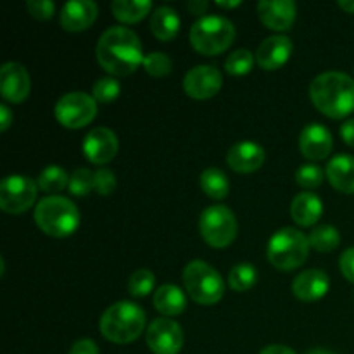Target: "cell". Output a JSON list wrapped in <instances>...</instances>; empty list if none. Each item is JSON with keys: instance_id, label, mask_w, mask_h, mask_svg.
Listing matches in <instances>:
<instances>
[{"instance_id": "6da1fadb", "label": "cell", "mask_w": 354, "mask_h": 354, "mask_svg": "<svg viewBox=\"0 0 354 354\" xmlns=\"http://www.w3.org/2000/svg\"><path fill=\"white\" fill-rule=\"evenodd\" d=\"M95 55L102 69L113 76H128L144 62L140 38L124 26H111L100 35Z\"/></svg>"}, {"instance_id": "7a4b0ae2", "label": "cell", "mask_w": 354, "mask_h": 354, "mask_svg": "<svg viewBox=\"0 0 354 354\" xmlns=\"http://www.w3.org/2000/svg\"><path fill=\"white\" fill-rule=\"evenodd\" d=\"M310 97L322 114L341 120L354 111V80L341 71L322 73L311 82Z\"/></svg>"}, {"instance_id": "3957f363", "label": "cell", "mask_w": 354, "mask_h": 354, "mask_svg": "<svg viewBox=\"0 0 354 354\" xmlns=\"http://www.w3.org/2000/svg\"><path fill=\"white\" fill-rule=\"evenodd\" d=\"M145 328V311L131 301H118L104 311L100 332L114 344H130L137 341Z\"/></svg>"}, {"instance_id": "277c9868", "label": "cell", "mask_w": 354, "mask_h": 354, "mask_svg": "<svg viewBox=\"0 0 354 354\" xmlns=\"http://www.w3.org/2000/svg\"><path fill=\"white\" fill-rule=\"evenodd\" d=\"M35 223L48 237L64 239L78 228L80 211L68 197L48 196L35 207Z\"/></svg>"}, {"instance_id": "5b68a950", "label": "cell", "mask_w": 354, "mask_h": 354, "mask_svg": "<svg viewBox=\"0 0 354 354\" xmlns=\"http://www.w3.org/2000/svg\"><path fill=\"white\" fill-rule=\"evenodd\" d=\"M190 45L203 55H218L235 40V26L223 16H203L190 28Z\"/></svg>"}, {"instance_id": "8992f818", "label": "cell", "mask_w": 354, "mask_h": 354, "mask_svg": "<svg viewBox=\"0 0 354 354\" xmlns=\"http://www.w3.org/2000/svg\"><path fill=\"white\" fill-rule=\"evenodd\" d=\"M310 239L297 228H282L275 232L268 242L270 263L282 272H290L303 265L310 254Z\"/></svg>"}, {"instance_id": "52a82bcc", "label": "cell", "mask_w": 354, "mask_h": 354, "mask_svg": "<svg viewBox=\"0 0 354 354\" xmlns=\"http://www.w3.org/2000/svg\"><path fill=\"white\" fill-rule=\"evenodd\" d=\"M183 283L189 296L201 306H213L225 294V283L220 273L201 259H194L185 266Z\"/></svg>"}, {"instance_id": "ba28073f", "label": "cell", "mask_w": 354, "mask_h": 354, "mask_svg": "<svg viewBox=\"0 0 354 354\" xmlns=\"http://www.w3.org/2000/svg\"><path fill=\"white\" fill-rule=\"evenodd\" d=\"M199 230L204 242L214 249H225L237 237V220L227 206H209L203 211Z\"/></svg>"}, {"instance_id": "9c48e42d", "label": "cell", "mask_w": 354, "mask_h": 354, "mask_svg": "<svg viewBox=\"0 0 354 354\" xmlns=\"http://www.w3.org/2000/svg\"><path fill=\"white\" fill-rule=\"evenodd\" d=\"M55 120L69 130H78L92 123L97 116V100L83 92L64 93L54 107Z\"/></svg>"}, {"instance_id": "30bf717a", "label": "cell", "mask_w": 354, "mask_h": 354, "mask_svg": "<svg viewBox=\"0 0 354 354\" xmlns=\"http://www.w3.org/2000/svg\"><path fill=\"white\" fill-rule=\"evenodd\" d=\"M38 183L23 175L6 176L0 183V209L9 214H21L37 201Z\"/></svg>"}, {"instance_id": "8fae6325", "label": "cell", "mask_w": 354, "mask_h": 354, "mask_svg": "<svg viewBox=\"0 0 354 354\" xmlns=\"http://www.w3.org/2000/svg\"><path fill=\"white\" fill-rule=\"evenodd\" d=\"M145 341L154 354H178L183 346V330L171 318H158L147 327Z\"/></svg>"}, {"instance_id": "7c38bea8", "label": "cell", "mask_w": 354, "mask_h": 354, "mask_svg": "<svg viewBox=\"0 0 354 354\" xmlns=\"http://www.w3.org/2000/svg\"><path fill=\"white\" fill-rule=\"evenodd\" d=\"M223 85L220 69L213 64H201L189 69L183 78V90L196 100H207L216 95Z\"/></svg>"}, {"instance_id": "4fadbf2b", "label": "cell", "mask_w": 354, "mask_h": 354, "mask_svg": "<svg viewBox=\"0 0 354 354\" xmlns=\"http://www.w3.org/2000/svg\"><path fill=\"white\" fill-rule=\"evenodd\" d=\"M118 147H120V142H118L116 133L106 127H97L90 130L82 145L85 158L99 166L113 161L114 156L118 154Z\"/></svg>"}, {"instance_id": "5bb4252c", "label": "cell", "mask_w": 354, "mask_h": 354, "mask_svg": "<svg viewBox=\"0 0 354 354\" xmlns=\"http://www.w3.org/2000/svg\"><path fill=\"white\" fill-rule=\"evenodd\" d=\"M31 80L26 68L19 62H7L0 69V92L7 102L21 104L28 99Z\"/></svg>"}, {"instance_id": "9a60e30c", "label": "cell", "mask_w": 354, "mask_h": 354, "mask_svg": "<svg viewBox=\"0 0 354 354\" xmlns=\"http://www.w3.org/2000/svg\"><path fill=\"white\" fill-rule=\"evenodd\" d=\"M297 7L292 0H261L258 16L266 28L273 31H287L296 21Z\"/></svg>"}, {"instance_id": "2e32d148", "label": "cell", "mask_w": 354, "mask_h": 354, "mask_svg": "<svg viewBox=\"0 0 354 354\" xmlns=\"http://www.w3.org/2000/svg\"><path fill=\"white\" fill-rule=\"evenodd\" d=\"M97 16H99V7L95 2H92V0H71V2H66L61 9L59 21L66 31L78 33V31L88 30L95 23Z\"/></svg>"}, {"instance_id": "e0dca14e", "label": "cell", "mask_w": 354, "mask_h": 354, "mask_svg": "<svg viewBox=\"0 0 354 354\" xmlns=\"http://www.w3.org/2000/svg\"><path fill=\"white\" fill-rule=\"evenodd\" d=\"M332 147H334L332 133L324 124L310 123L301 131L299 149L304 158L311 159V161H322V159L328 158Z\"/></svg>"}, {"instance_id": "ac0fdd59", "label": "cell", "mask_w": 354, "mask_h": 354, "mask_svg": "<svg viewBox=\"0 0 354 354\" xmlns=\"http://www.w3.org/2000/svg\"><path fill=\"white\" fill-rule=\"evenodd\" d=\"M292 54V41L286 35H273L268 37L256 52V62L265 71H275L289 61Z\"/></svg>"}, {"instance_id": "d6986e66", "label": "cell", "mask_w": 354, "mask_h": 354, "mask_svg": "<svg viewBox=\"0 0 354 354\" xmlns=\"http://www.w3.org/2000/svg\"><path fill=\"white\" fill-rule=\"evenodd\" d=\"M330 280L324 270H304L303 273L294 279L292 292L294 296L304 303H313V301L322 299L328 292Z\"/></svg>"}, {"instance_id": "ffe728a7", "label": "cell", "mask_w": 354, "mask_h": 354, "mask_svg": "<svg viewBox=\"0 0 354 354\" xmlns=\"http://www.w3.org/2000/svg\"><path fill=\"white\" fill-rule=\"evenodd\" d=\"M265 149L256 142H239L232 145L227 154V162L234 171L252 173L258 171L265 162Z\"/></svg>"}, {"instance_id": "44dd1931", "label": "cell", "mask_w": 354, "mask_h": 354, "mask_svg": "<svg viewBox=\"0 0 354 354\" xmlns=\"http://www.w3.org/2000/svg\"><path fill=\"white\" fill-rule=\"evenodd\" d=\"M322 214H324V204L313 192L297 194L290 203V216L301 227H313Z\"/></svg>"}, {"instance_id": "7402d4cb", "label": "cell", "mask_w": 354, "mask_h": 354, "mask_svg": "<svg viewBox=\"0 0 354 354\" xmlns=\"http://www.w3.org/2000/svg\"><path fill=\"white\" fill-rule=\"evenodd\" d=\"M327 180L335 190L342 194H354V158L339 154L327 165Z\"/></svg>"}, {"instance_id": "603a6c76", "label": "cell", "mask_w": 354, "mask_h": 354, "mask_svg": "<svg viewBox=\"0 0 354 354\" xmlns=\"http://www.w3.org/2000/svg\"><path fill=\"white\" fill-rule=\"evenodd\" d=\"M180 24H182V21H180V16L176 14V10L168 6H161L151 14V23H149V26H151L152 35L158 40L169 41L178 35Z\"/></svg>"}, {"instance_id": "cb8c5ba5", "label": "cell", "mask_w": 354, "mask_h": 354, "mask_svg": "<svg viewBox=\"0 0 354 354\" xmlns=\"http://www.w3.org/2000/svg\"><path fill=\"white\" fill-rule=\"evenodd\" d=\"M154 308L165 317H176V315L183 313L187 308V297L180 287L173 286V283H166L161 286L154 292Z\"/></svg>"}, {"instance_id": "d4e9b609", "label": "cell", "mask_w": 354, "mask_h": 354, "mask_svg": "<svg viewBox=\"0 0 354 354\" xmlns=\"http://www.w3.org/2000/svg\"><path fill=\"white\" fill-rule=\"evenodd\" d=\"M152 9V3L149 0H114L111 3L114 17L121 23L133 24L144 19Z\"/></svg>"}, {"instance_id": "484cf974", "label": "cell", "mask_w": 354, "mask_h": 354, "mask_svg": "<svg viewBox=\"0 0 354 354\" xmlns=\"http://www.w3.org/2000/svg\"><path fill=\"white\" fill-rule=\"evenodd\" d=\"M201 189L211 199L221 201L230 194V182L221 169L207 168L201 175Z\"/></svg>"}, {"instance_id": "4316f807", "label": "cell", "mask_w": 354, "mask_h": 354, "mask_svg": "<svg viewBox=\"0 0 354 354\" xmlns=\"http://www.w3.org/2000/svg\"><path fill=\"white\" fill-rule=\"evenodd\" d=\"M68 185V173H66L64 168H61V166L57 165L47 166V168L41 169L40 175H38V189L44 190L45 194H50V196L62 192Z\"/></svg>"}, {"instance_id": "83f0119b", "label": "cell", "mask_w": 354, "mask_h": 354, "mask_svg": "<svg viewBox=\"0 0 354 354\" xmlns=\"http://www.w3.org/2000/svg\"><path fill=\"white\" fill-rule=\"evenodd\" d=\"M308 239H310L311 249L318 252H332L341 244V234L332 225H320L308 235Z\"/></svg>"}, {"instance_id": "f1b7e54d", "label": "cell", "mask_w": 354, "mask_h": 354, "mask_svg": "<svg viewBox=\"0 0 354 354\" xmlns=\"http://www.w3.org/2000/svg\"><path fill=\"white\" fill-rule=\"evenodd\" d=\"M258 280V272L251 263H239L228 273V283L235 292H245L252 289Z\"/></svg>"}, {"instance_id": "f546056e", "label": "cell", "mask_w": 354, "mask_h": 354, "mask_svg": "<svg viewBox=\"0 0 354 354\" xmlns=\"http://www.w3.org/2000/svg\"><path fill=\"white\" fill-rule=\"evenodd\" d=\"M69 192L75 197H86L92 190H95V173L88 168H78L69 176Z\"/></svg>"}, {"instance_id": "4dcf8cb0", "label": "cell", "mask_w": 354, "mask_h": 354, "mask_svg": "<svg viewBox=\"0 0 354 354\" xmlns=\"http://www.w3.org/2000/svg\"><path fill=\"white\" fill-rule=\"evenodd\" d=\"M254 54H251L245 48H239V50L232 52L230 55L225 61V69H227L228 75L232 76H244L248 73L252 71V66H254Z\"/></svg>"}, {"instance_id": "1f68e13d", "label": "cell", "mask_w": 354, "mask_h": 354, "mask_svg": "<svg viewBox=\"0 0 354 354\" xmlns=\"http://www.w3.org/2000/svg\"><path fill=\"white\" fill-rule=\"evenodd\" d=\"M156 286V277L151 270H137L128 280V292L133 297H145L152 292Z\"/></svg>"}, {"instance_id": "d6a6232c", "label": "cell", "mask_w": 354, "mask_h": 354, "mask_svg": "<svg viewBox=\"0 0 354 354\" xmlns=\"http://www.w3.org/2000/svg\"><path fill=\"white\" fill-rule=\"evenodd\" d=\"M142 66L147 71V75L154 76V78H162V76L171 73L173 61L162 52H152V54L145 55Z\"/></svg>"}, {"instance_id": "836d02e7", "label": "cell", "mask_w": 354, "mask_h": 354, "mask_svg": "<svg viewBox=\"0 0 354 354\" xmlns=\"http://www.w3.org/2000/svg\"><path fill=\"white\" fill-rule=\"evenodd\" d=\"M121 93V85L116 78H100L97 80L95 85L92 88V97L97 102L109 104L120 97Z\"/></svg>"}, {"instance_id": "e575fe53", "label": "cell", "mask_w": 354, "mask_h": 354, "mask_svg": "<svg viewBox=\"0 0 354 354\" xmlns=\"http://www.w3.org/2000/svg\"><path fill=\"white\" fill-rule=\"evenodd\" d=\"M296 182L303 189H317L324 182V171H322L320 166L313 165V162L303 165L296 171Z\"/></svg>"}, {"instance_id": "d590c367", "label": "cell", "mask_w": 354, "mask_h": 354, "mask_svg": "<svg viewBox=\"0 0 354 354\" xmlns=\"http://www.w3.org/2000/svg\"><path fill=\"white\" fill-rule=\"evenodd\" d=\"M95 190L99 196H111L116 190V175L109 168H99L95 171Z\"/></svg>"}, {"instance_id": "8d00e7d4", "label": "cell", "mask_w": 354, "mask_h": 354, "mask_svg": "<svg viewBox=\"0 0 354 354\" xmlns=\"http://www.w3.org/2000/svg\"><path fill=\"white\" fill-rule=\"evenodd\" d=\"M26 10L38 21H47L54 16L55 6L50 0H30L26 3Z\"/></svg>"}, {"instance_id": "74e56055", "label": "cell", "mask_w": 354, "mask_h": 354, "mask_svg": "<svg viewBox=\"0 0 354 354\" xmlns=\"http://www.w3.org/2000/svg\"><path fill=\"white\" fill-rule=\"evenodd\" d=\"M339 265H341V272L342 275L346 277V280L354 283V248L346 249V251L342 252Z\"/></svg>"}, {"instance_id": "f35d334b", "label": "cell", "mask_w": 354, "mask_h": 354, "mask_svg": "<svg viewBox=\"0 0 354 354\" xmlns=\"http://www.w3.org/2000/svg\"><path fill=\"white\" fill-rule=\"evenodd\" d=\"M69 354H99V348L92 339H80L71 346Z\"/></svg>"}, {"instance_id": "ab89813d", "label": "cell", "mask_w": 354, "mask_h": 354, "mask_svg": "<svg viewBox=\"0 0 354 354\" xmlns=\"http://www.w3.org/2000/svg\"><path fill=\"white\" fill-rule=\"evenodd\" d=\"M341 137H342V140L346 142V144L354 147V118H353V120H348L344 124H342V127H341Z\"/></svg>"}, {"instance_id": "60d3db41", "label": "cell", "mask_w": 354, "mask_h": 354, "mask_svg": "<svg viewBox=\"0 0 354 354\" xmlns=\"http://www.w3.org/2000/svg\"><path fill=\"white\" fill-rule=\"evenodd\" d=\"M10 123H12V113L6 104H2L0 106V131H6L10 127Z\"/></svg>"}, {"instance_id": "b9f144b4", "label": "cell", "mask_w": 354, "mask_h": 354, "mask_svg": "<svg viewBox=\"0 0 354 354\" xmlns=\"http://www.w3.org/2000/svg\"><path fill=\"white\" fill-rule=\"evenodd\" d=\"M207 6H209V3H207L206 0H190V2L187 3L190 12L196 14V16H203V14L207 10Z\"/></svg>"}, {"instance_id": "7bdbcfd3", "label": "cell", "mask_w": 354, "mask_h": 354, "mask_svg": "<svg viewBox=\"0 0 354 354\" xmlns=\"http://www.w3.org/2000/svg\"><path fill=\"white\" fill-rule=\"evenodd\" d=\"M259 354H296V351L283 344H272V346H266L265 349H261Z\"/></svg>"}, {"instance_id": "ee69618b", "label": "cell", "mask_w": 354, "mask_h": 354, "mask_svg": "<svg viewBox=\"0 0 354 354\" xmlns=\"http://www.w3.org/2000/svg\"><path fill=\"white\" fill-rule=\"evenodd\" d=\"M216 6L221 9H234V7L242 6L241 0H232V2H225V0H216Z\"/></svg>"}, {"instance_id": "f6af8a7d", "label": "cell", "mask_w": 354, "mask_h": 354, "mask_svg": "<svg viewBox=\"0 0 354 354\" xmlns=\"http://www.w3.org/2000/svg\"><path fill=\"white\" fill-rule=\"evenodd\" d=\"M337 3L342 10H346V12L349 14H354V0H339Z\"/></svg>"}, {"instance_id": "bcb514c9", "label": "cell", "mask_w": 354, "mask_h": 354, "mask_svg": "<svg viewBox=\"0 0 354 354\" xmlns=\"http://www.w3.org/2000/svg\"><path fill=\"white\" fill-rule=\"evenodd\" d=\"M306 354H335L332 351H328V349H322V348H315V349H310Z\"/></svg>"}]
</instances>
